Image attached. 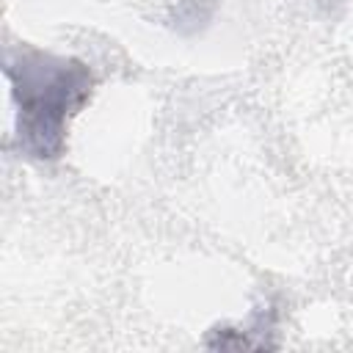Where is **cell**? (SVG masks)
<instances>
[{
  "label": "cell",
  "mask_w": 353,
  "mask_h": 353,
  "mask_svg": "<svg viewBox=\"0 0 353 353\" xmlns=\"http://www.w3.org/2000/svg\"><path fill=\"white\" fill-rule=\"evenodd\" d=\"M17 105V141L33 160H55L69 119L91 99L94 74L83 61L41 50H19L6 63Z\"/></svg>",
  "instance_id": "obj_1"
}]
</instances>
